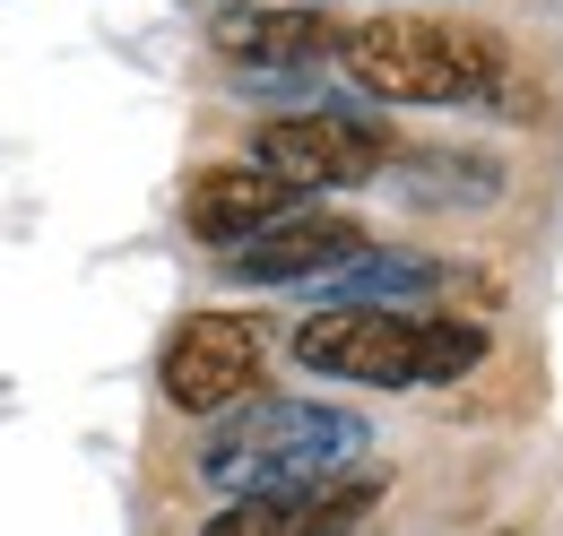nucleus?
Segmentation results:
<instances>
[{"label":"nucleus","mask_w":563,"mask_h":536,"mask_svg":"<svg viewBox=\"0 0 563 536\" xmlns=\"http://www.w3.org/2000/svg\"><path fill=\"white\" fill-rule=\"evenodd\" d=\"M373 450L364 415L321 399H243L200 450V476L217 493H330Z\"/></svg>","instance_id":"nucleus-1"},{"label":"nucleus","mask_w":563,"mask_h":536,"mask_svg":"<svg viewBox=\"0 0 563 536\" xmlns=\"http://www.w3.org/2000/svg\"><path fill=\"white\" fill-rule=\"evenodd\" d=\"M494 330L468 312H312L295 330V364L330 372V381H373V390H424V381H460L486 364Z\"/></svg>","instance_id":"nucleus-2"},{"label":"nucleus","mask_w":563,"mask_h":536,"mask_svg":"<svg viewBox=\"0 0 563 536\" xmlns=\"http://www.w3.org/2000/svg\"><path fill=\"white\" fill-rule=\"evenodd\" d=\"M503 35L442 18H364L339 35V69L382 104H486L503 87Z\"/></svg>","instance_id":"nucleus-3"},{"label":"nucleus","mask_w":563,"mask_h":536,"mask_svg":"<svg viewBox=\"0 0 563 536\" xmlns=\"http://www.w3.org/2000/svg\"><path fill=\"white\" fill-rule=\"evenodd\" d=\"M390 156H399V138L382 131L373 113H278V122L252 131V156H243V165H261L286 191H355V182H373Z\"/></svg>","instance_id":"nucleus-4"},{"label":"nucleus","mask_w":563,"mask_h":536,"mask_svg":"<svg viewBox=\"0 0 563 536\" xmlns=\"http://www.w3.org/2000/svg\"><path fill=\"white\" fill-rule=\"evenodd\" d=\"M261 372H269V337L243 312H191L165 346V399L183 415H225L261 399Z\"/></svg>","instance_id":"nucleus-5"},{"label":"nucleus","mask_w":563,"mask_h":536,"mask_svg":"<svg viewBox=\"0 0 563 536\" xmlns=\"http://www.w3.org/2000/svg\"><path fill=\"white\" fill-rule=\"evenodd\" d=\"M364 252H373V234L355 216H278L269 234L225 252V277H243V286H330Z\"/></svg>","instance_id":"nucleus-6"},{"label":"nucleus","mask_w":563,"mask_h":536,"mask_svg":"<svg viewBox=\"0 0 563 536\" xmlns=\"http://www.w3.org/2000/svg\"><path fill=\"white\" fill-rule=\"evenodd\" d=\"M286 182H269L261 165H209V174H191L183 182V225L217 243V252H234V243H252V234H269L286 216Z\"/></svg>","instance_id":"nucleus-7"},{"label":"nucleus","mask_w":563,"mask_h":536,"mask_svg":"<svg viewBox=\"0 0 563 536\" xmlns=\"http://www.w3.org/2000/svg\"><path fill=\"white\" fill-rule=\"evenodd\" d=\"M217 53L234 69H303L339 53V26H330V9H225Z\"/></svg>","instance_id":"nucleus-8"},{"label":"nucleus","mask_w":563,"mask_h":536,"mask_svg":"<svg viewBox=\"0 0 563 536\" xmlns=\"http://www.w3.org/2000/svg\"><path fill=\"white\" fill-rule=\"evenodd\" d=\"M330 286H339L347 312H424L433 294H451V268L417 260V252H364V260H347Z\"/></svg>","instance_id":"nucleus-9"},{"label":"nucleus","mask_w":563,"mask_h":536,"mask_svg":"<svg viewBox=\"0 0 563 536\" xmlns=\"http://www.w3.org/2000/svg\"><path fill=\"white\" fill-rule=\"evenodd\" d=\"M408 174H424L417 182L424 208H460V200H494V191H503V165H494V156H451V147L408 156Z\"/></svg>","instance_id":"nucleus-10"},{"label":"nucleus","mask_w":563,"mask_h":536,"mask_svg":"<svg viewBox=\"0 0 563 536\" xmlns=\"http://www.w3.org/2000/svg\"><path fill=\"white\" fill-rule=\"evenodd\" d=\"M200 536H312V493H234Z\"/></svg>","instance_id":"nucleus-11"},{"label":"nucleus","mask_w":563,"mask_h":536,"mask_svg":"<svg viewBox=\"0 0 563 536\" xmlns=\"http://www.w3.org/2000/svg\"><path fill=\"white\" fill-rule=\"evenodd\" d=\"M503 536H511V528H503Z\"/></svg>","instance_id":"nucleus-12"},{"label":"nucleus","mask_w":563,"mask_h":536,"mask_svg":"<svg viewBox=\"0 0 563 536\" xmlns=\"http://www.w3.org/2000/svg\"><path fill=\"white\" fill-rule=\"evenodd\" d=\"M355 536H364V528H355Z\"/></svg>","instance_id":"nucleus-13"}]
</instances>
